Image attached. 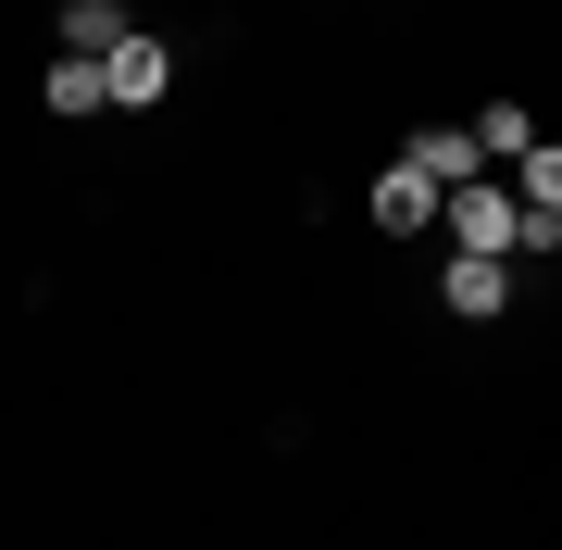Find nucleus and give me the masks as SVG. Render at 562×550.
<instances>
[{
  "label": "nucleus",
  "instance_id": "obj_3",
  "mask_svg": "<svg viewBox=\"0 0 562 550\" xmlns=\"http://www.w3.org/2000/svg\"><path fill=\"white\" fill-rule=\"evenodd\" d=\"M438 301L462 313V326H487V313L513 301V263H487V250H450V276H438Z\"/></svg>",
  "mask_w": 562,
  "mask_h": 550
},
{
  "label": "nucleus",
  "instance_id": "obj_8",
  "mask_svg": "<svg viewBox=\"0 0 562 550\" xmlns=\"http://www.w3.org/2000/svg\"><path fill=\"white\" fill-rule=\"evenodd\" d=\"M125 38V0H63V50H88V63H101Z\"/></svg>",
  "mask_w": 562,
  "mask_h": 550
},
{
  "label": "nucleus",
  "instance_id": "obj_2",
  "mask_svg": "<svg viewBox=\"0 0 562 550\" xmlns=\"http://www.w3.org/2000/svg\"><path fill=\"white\" fill-rule=\"evenodd\" d=\"M162 88H176V50H162L150 25H125V38L101 50V101H113V113H150Z\"/></svg>",
  "mask_w": 562,
  "mask_h": 550
},
{
  "label": "nucleus",
  "instance_id": "obj_1",
  "mask_svg": "<svg viewBox=\"0 0 562 550\" xmlns=\"http://www.w3.org/2000/svg\"><path fill=\"white\" fill-rule=\"evenodd\" d=\"M438 213H450V238H462V250H487V263H513V250H525V213H513V188H501V176L438 188Z\"/></svg>",
  "mask_w": 562,
  "mask_h": 550
},
{
  "label": "nucleus",
  "instance_id": "obj_7",
  "mask_svg": "<svg viewBox=\"0 0 562 550\" xmlns=\"http://www.w3.org/2000/svg\"><path fill=\"white\" fill-rule=\"evenodd\" d=\"M462 138H475V164H525V150H538V125H525V101H487Z\"/></svg>",
  "mask_w": 562,
  "mask_h": 550
},
{
  "label": "nucleus",
  "instance_id": "obj_6",
  "mask_svg": "<svg viewBox=\"0 0 562 550\" xmlns=\"http://www.w3.org/2000/svg\"><path fill=\"white\" fill-rule=\"evenodd\" d=\"M401 164H413L425 188H462V176H487V164H475V138H462V125H413V138H401Z\"/></svg>",
  "mask_w": 562,
  "mask_h": 550
},
{
  "label": "nucleus",
  "instance_id": "obj_4",
  "mask_svg": "<svg viewBox=\"0 0 562 550\" xmlns=\"http://www.w3.org/2000/svg\"><path fill=\"white\" fill-rule=\"evenodd\" d=\"M38 113H63V125L113 113V101H101V63H88V50H50V63H38Z\"/></svg>",
  "mask_w": 562,
  "mask_h": 550
},
{
  "label": "nucleus",
  "instance_id": "obj_5",
  "mask_svg": "<svg viewBox=\"0 0 562 550\" xmlns=\"http://www.w3.org/2000/svg\"><path fill=\"white\" fill-rule=\"evenodd\" d=\"M362 213H375V238H425V225H438V188H425L413 164H387V176H375V201H362Z\"/></svg>",
  "mask_w": 562,
  "mask_h": 550
}]
</instances>
